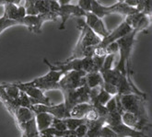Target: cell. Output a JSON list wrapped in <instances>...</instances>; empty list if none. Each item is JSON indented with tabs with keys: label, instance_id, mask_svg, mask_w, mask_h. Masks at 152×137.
<instances>
[{
	"label": "cell",
	"instance_id": "cell-32",
	"mask_svg": "<svg viewBox=\"0 0 152 137\" xmlns=\"http://www.w3.org/2000/svg\"><path fill=\"white\" fill-rule=\"evenodd\" d=\"M100 137H117V134H116L109 126L104 124L101 130Z\"/></svg>",
	"mask_w": 152,
	"mask_h": 137
},
{
	"label": "cell",
	"instance_id": "cell-28",
	"mask_svg": "<svg viewBox=\"0 0 152 137\" xmlns=\"http://www.w3.org/2000/svg\"><path fill=\"white\" fill-rule=\"evenodd\" d=\"M18 25H20V21L10 20L3 14L2 17H0V34L3 33L6 30L11 28V27Z\"/></svg>",
	"mask_w": 152,
	"mask_h": 137
},
{
	"label": "cell",
	"instance_id": "cell-29",
	"mask_svg": "<svg viewBox=\"0 0 152 137\" xmlns=\"http://www.w3.org/2000/svg\"><path fill=\"white\" fill-rule=\"evenodd\" d=\"M24 5L23 7H25L26 14L27 15H38L36 9H35V4L38 1V0H23Z\"/></svg>",
	"mask_w": 152,
	"mask_h": 137
},
{
	"label": "cell",
	"instance_id": "cell-13",
	"mask_svg": "<svg viewBox=\"0 0 152 137\" xmlns=\"http://www.w3.org/2000/svg\"><path fill=\"white\" fill-rule=\"evenodd\" d=\"M121 121L124 125L129 126L135 130L146 132L150 126L148 122V119H143L136 114L128 111L121 112Z\"/></svg>",
	"mask_w": 152,
	"mask_h": 137
},
{
	"label": "cell",
	"instance_id": "cell-3",
	"mask_svg": "<svg viewBox=\"0 0 152 137\" xmlns=\"http://www.w3.org/2000/svg\"><path fill=\"white\" fill-rule=\"evenodd\" d=\"M116 100L119 111H128L136 114L143 119H148V111H147V97L139 96L135 93L126 94L117 96L116 95Z\"/></svg>",
	"mask_w": 152,
	"mask_h": 137
},
{
	"label": "cell",
	"instance_id": "cell-21",
	"mask_svg": "<svg viewBox=\"0 0 152 137\" xmlns=\"http://www.w3.org/2000/svg\"><path fill=\"white\" fill-rule=\"evenodd\" d=\"M103 83V78L100 72H91L86 74L85 77V85L89 88L101 87Z\"/></svg>",
	"mask_w": 152,
	"mask_h": 137
},
{
	"label": "cell",
	"instance_id": "cell-38",
	"mask_svg": "<svg viewBox=\"0 0 152 137\" xmlns=\"http://www.w3.org/2000/svg\"><path fill=\"white\" fill-rule=\"evenodd\" d=\"M73 0H57V2L59 3L60 6H63V5H68L72 2Z\"/></svg>",
	"mask_w": 152,
	"mask_h": 137
},
{
	"label": "cell",
	"instance_id": "cell-40",
	"mask_svg": "<svg viewBox=\"0 0 152 137\" xmlns=\"http://www.w3.org/2000/svg\"><path fill=\"white\" fill-rule=\"evenodd\" d=\"M56 1H57V0H56Z\"/></svg>",
	"mask_w": 152,
	"mask_h": 137
},
{
	"label": "cell",
	"instance_id": "cell-22",
	"mask_svg": "<svg viewBox=\"0 0 152 137\" xmlns=\"http://www.w3.org/2000/svg\"><path fill=\"white\" fill-rule=\"evenodd\" d=\"M92 109V105L88 102L86 103H79L72 107L69 111V116L72 118L84 119L86 114Z\"/></svg>",
	"mask_w": 152,
	"mask_h": 137
},
{
	"label": "cell",
	"instance_id": "cell-7",
	"mask_svg": "<svg viewBox=\"0 0 152 137\" xmlns=\"http://www.w3.org/2000/svg\"><path fill=\"white\" fill-rule=\"evenodd\" d=\"M86 73L84 71H69L63 75L59 80V90L66 92L85 85Z\"/></svg>",
	"mask_w": 152,
	"mask_h": 137
},
{
	"label": "cell",
	"instance_id": "cell-26",
	"mask_svg": "<svg viewBox=\"0 0 152 137\" xmlns=\"http://www.w3.org/2000/svg\"><path fill=\"white\" fill-rule=\"evenodd\" d=\"M20 133L21 137H39V131L36 127L35 118L24 124Z\"/></svg>",
	"mask_w": 152,
	"mask_h": 137
},
{
	"label": "cell",
	"instance_id": "cell-39",
	"mask_svg": "<svg viewBox=\"0 0 152 137\" xmlns=\"http://www.w3.org/2000/svg\"><path fill=\"white\" fill-rule=\"evenodd\" d=\"M39 137H53V136L52 134H50V133L41 132V133H39Z\"/></svg>",
	"mask_w": 152,
	"mask_h": 137
},
{
	"label": "cell",
	"instance_id": "cell-11",
	"mask_svg": "<svg viewBox=\"0 0 152 137\" xmlns=\"http://www.w3.org/2000/svg\"><path fill=\"white\" fill-rule=\"evenodd\" d=\"M15 86H17L21 90L22 92H24L27 96H28L31 99V104H43V105H52L51 99L45 96L44 92L42 90L25 85L23 82H16L14 83Z\"/></svg>",
	"mask_w": 152,
	"mask_h": 137
},
{
	"label": "cell",
	"instance_id": "cell-4",
	"mask_svg": "<svg viewBox=\"0 0 152 137\" xmlns=\"http://www.w3.org/2000/svg\"><path fill=\"white\" fill-rule=\"evenodd\" d=\"M136 7H129L123 3H115L112 6H103L99 3L97 0H91V12L96 15L97 17L103 19L104 17L113 15V14H119L122 16L126 17L127 15L133 14L137 12Z\"/></svg>",
	"mask_w": 152,
	"mask_h": 137
},
{
	"label": "cell",
	"instance_id": "cell-9",
	"mask_svg": "<svg viewBox=\"0 0 152 137\" xmlns=\"http://www.w3.org/2000/svg\"><path fill=\"white\" fill-rule=\"evenodd\" d=\"M31 111L34 113H39V112H47L53 115L55 118L58 119H66L69 118V111L66 108L64 102L56 105H43V104H31Z\"/></svg>",
	"mask_w": 152,
	"mask_h": 137
},
{
	"label": "cell",
	"instance_id": "cell-35",
	"mask_svg": "<svg viewBox=\"0 0 152 137\" xmlns=\"http://www.w3.org/2000/svg\"><path fill=\"white\" fill-rule=\"evenodd\" d=\"M87 132H88V126H87V122H86V123L79 125L75 130L76 137H85L87 134Z\"/></svg>",
	"mask_w": 152,
	"mask_h": 137
},
{
	"label": "cell",
	"instance_id": "cell-23",
	"mask_svg": "<svg viewBox=\"0 0 152 137\" xmlns=\"http://www.w3.org/2000/svg\"><path fill=\"white\" fill-rule=\"evenodd\" d=\"M104 125V118H100L94 122H87L88 132L85 137H100V133Z\"/></svg>",
	"mask_w": 152,
	"mask_h": 137
},
{
	"label": "cell",
	"instance_id": "cell-12",
	"mask_svg": "<svg viewBox=\"0 0 152 137\" xmlns=\"http://www.w3.org/2000/svg\"><path fill=\"white\" fill-rule=\"evenodd\" d=\"M86 15V11L81 9L77 5H63L60 6L59 10L57 12L58 17L61 19V23L58 27L59 31H64L66 30V21L72 17H84Z\"/></svg>",
	"mask_w": 152,
	"mask_h": 137
},
{
	"label": "cell",
	"instance_id": "cell-17",
	"mask_svg": "<svg viewBox=\"0 0 152 137\" xmlns=\"http://www.w3.org/2000/svg\"><path fill=\"white\" fill-rule=\"evenodd\" d=\"M109 127L117 134V137H148L146 132L135 130L129 126L124 125L122 122L114 126H109Z\"/></svg>",
	"mask_w": 152,
	"mask_h": 137
},
{
	"label": "cell",
	"instance_id": "cell-25",
	"mask_svg": "<svg viewBox=\"0 0 152 137\" xmlns=\"http://www.w3.org/2000/svg\"><path fill=\"white\" fill-rule=\"evenodd\" d=\"M3 86L8 98H10L17 106H19V98L20 96V88L17 86H15L14 83H4Z\"/></svg>",
	"mask_w": 152,
	"mask_h": 137
},
{
	"label": "cell",
	"instance_id": "cell-31",
	"mask_svg": "<svg viewBox=\"0 0 152 137\" xmlns=\"http://www.w3.org/2000/svg\"><path fill=\"white\" fill-rule=\"evenodd\" d=\"M102 87L106 91L107 93H109L112 97L116 96V95L118 94L117 87H116L115 86H113V85H112V84H110V83H107V82H104L103 81Z\"/></svg>",
	"mask_w": 152,
	"mask_h": 137
},
{
	"label": "cell",
	"instance_id": "cell-16",
	"mask_svg": "<svg viewBox=\"0 0 152 137\" xmlns=\"http://www.w3.org/2000/svg\"><path fill=\"white\" fill-rule=\"evenodd\" d=\"M34 117H35V114L31 111V109L19 106L15 111L13 120L18 127V129L21 131L24 124L26 122L31 121L32 119H34Z\"/></svg>",
	"mask_w": 152,
	"mask_h": 137
},
{
	"label": "cell",
	"instance_id": "cell-20",
	"mask_svg": "<svg viewBox=\"0 0 152 137\" xmlns=\"http://www.w3.org/2000/svg\"><path fill=\"white\" fill-rule=\"evenodd\" d=\"M34 118H35V122H36V127L40 133L51 127L53 116L47 112H39L35 114Z\"/></svg>",
	"mask_w": 152,
	"mask_h": 137
},
{
	"label": "cell",
	"instance_id": "cell-10",
	"mask_svg": "<svg viewBox=\"0 0 152 137\" xmlns=\"http://www.w3.org/2000/svg\"><path fill=\"white\" fill-rule=\"evenodd\" d=\"M124 21L128 24V26L133 31H136L139 33L148 31V29L150 27L151 19L149 16L137 11L133 14L127 15Z\"/></svg>",
	"mask_w": 152,
	"mask_h": 137
},
{
	"label": "cell",
	"instance_id": "cell-30",
	"mask_svg": "<svg viewBox=\"0 0 152 137\" xmlns=\"http://www.w3.org/2000/svg\"><path fill=\"white\" fill-rule=\"evenodd\" d=\"M51 127L53 128V129L58 130V131H65L67 130L66 129V126L63 121V119H58V118H53V121H52V124Z\"/></svg>",
	"mask_w": 152,
	"mask_h": 137
},
{
	"label": "cell",
	"instance_id": "cell-18",
	"mask_svg": "<svg viewBox=\"0 0 152 137\" xmlns=\"http://www.w3.org/2000/svg\"><path fill=\"white\" fill-rule=\"evenodd\" d=\"M4 15L10 20L20 21V25H21V20L27 14H26L25 7L23 6L8 4L4 6Z\"/></svg>",
	"mask_w": 152,
	"mask_h": 137
},
{
	"label": "cell",
	"instance_id": "cell-19",
	"mask_svg": "<svg viewBox=\"0 0 152 137\" xmlns=\"http://www.w3.org/2000/svg\"><path fill=\"white\" fill-rule=\"evenodd\" d=\"M59 7L60 5L56 0H38L35 4V9L38 14L52 12L57 15Z\"/></svg>",
	"mask_w": 152,
	"mask_h": 137
},
{
	"label": "cell",
	"instance_id": "cell-14",
	"mask_svg": "<svg viewBox=\"0 0 152 137\" xmlns=\"http://www.w3.org/2000/svg\"><path fill=\"white\" fill-rule=\"evenodd\" d=\"M133 30L130 28V27L128 26V24L126 22V21H123L117 28H115L113 31H110L109 34L105 36L104 38L102 39L101 42L96 45L97 47H99V48H102L104 49L107 45L112 43V42H116L117 40L121 39L122 37H124V36H126V34H128L129 32H131Z\"/></svg>",
	"mask_w": 152,
	"mask_h": 137
},
{
	"label": "cell",
	"instance_id": "cell-5",
	"mask_svg": "<svg viewBox=\"0 0 152 137\" xmlns=\"http://www.w3.org/2000/svg\"><path fill=\"white\" fill-rule=\"evenodd\" d=\"M64 73L58 71L49 70L44 76H41L36 77L29 82H24V84L30 87H37L43 92L47 90H59L58 82L63 77Z\"/></svg>",
	"mask_w": 152,
	"mask_h": 137
},
{
	"label": "cell",
	"instance_id": "cell-15",
	"mask_svg": "<svg viewBox=\"0 0 152 137\" xmlns=\"http://www.w3.org/2000/svg\"><path fill=\"white\" fill-rule=\"evenodd\" d=\"M83 19H85L84 20H85L86 24L97 35H99L102 39L109 34L110 31L107 30L104 22L102 21V19H101V17H97L93 13L86 12V15H85V17H83Z\"/></svg>",
	"mask_w": 152,
	"mask_h": 137
},
{
	"label": "cell",
	"instance_id": "cell-8",
	"mask_svg": "<svg viewBox=\"0 0 152 137\" xmlns=\"http://www.w3.org/2000/svg\"><path fill=\"white\" fill-rule=\"evenodd\" d=\"M64 95V104L66 108L70 111L72 107L79 103H89V88L84 85L73 90L63 92Z\"/></svg>",
	"mask_w": 152,
	"mask_h": 137
},
{
	"label": "cell",
	"instance_id": "cell-24",
	"mask_svg": "<svg viewBox=\"0 0 152 137\" xmlns=\"http://www.w3.org/2000/svg\"><path fill=\"white\" fill-rule=\"evenodd\" d=\"M0 102H1L4 105V107L7 109V111H8V113H10V116L13 118L16 109L19 107V106H17L12 101V100L10 98H8V96L7 95L6 91H5V88H4L3 84L0 85Z\"/></svg>",
	"mask_w": 152,
	"mask_h": 137
},
{
	"label": "cell",
	"instance_id": "cell-36",
	"mask_svg": "<svg viewBox=\"0 0 152 137\" xmlns=\"http://www.w3.org/2000/svg\"><path fill=\"white\" fill-rule=\"evenodd\" d=\"M117 2L126 4L132 7H137V6L138 4V0H117Z\"/></svg>",
	"mask_w": 152,
	"mask_h": 137
},
{
	"label": "cell",
	"instance_id": "cell-37",
	"mask_svg": "<svg viewBox=\"0 0 152 137\" xmlns=\"http://www.w3.org/2000/svg\"><path fill=\"white\" fill-rule=\"evenodd\" d=\"M23 0H0V6H5L8 4H14V5H20Z\"/></svg>",
	"mask_w": 152,
	"mask_h": 137
},
{
	"label": "cell",
	"instance_id": "cell-34",
	"mask_svg": "<svg viewBox=\"0 0 152 137\" xmlns=\"http://www.w3.org/2000/svg\"><path fill=\"white\" fill-rule=\"evenodd\" d=\"M77 6L86 12H91V0H78Z\"/></svg>",
	"mask_w": 152,
	"mask_h": 137
},
{
	"label": "cell",
	"instance_id": "cell-27",
	"mask_svg": "<svg viewBox=\"0 0 152 137\" xmlns=\"http://www.w3.org/2000/svg\"><path fill=\"white\" fill-rule=\"evenodd\" d=\"M63 121L66 126V129L71 131H75L79 125L87 122L85 119H78V118H72V117L63 119Z\"/></svg>",
	"mask_w": 152,
	"mask_h": 137
},
{
	"label": "cell",
	"instance_id": "cell-6",
	"mask_svg": "<svg viewBox=\"0 0 152 137\" xmlns=\"http://www.w3.org/2000/svg\"><path fill=\"white\" fill-rule=\"evenodd\" d=\"M58 16L56 13H42L38 15H26L21 20V26H25L30 32L34 34L42 33V25L48 21H56Z\"/></svg>",
	"mask_w": 152,
	"mask_h": 137
},
{
	"label": "cell",
	"instance_id": "cell-33",
	"mask_svg": "<svg viewBox=\"0 0 152 137\" xmlns=\"http://www.w3.org/2000/svg\"><path fill=\"white\" fill-rule=\"evenodd\" d=\"M106 54H117L118 53V44L116 42H112L110 44H108L107 46L104 48Z\"/></svg>",
	"mask_w": 152,
	"mask_h": 137
},
{
	"label": "cell",
	"instance_id": "cell-2",
	"mask_svg": "<svg viewBox=\"0 0 152 137\" xmlns=\"http://www.w3.org/2000/svg\"><path fill=\"white\" fill-rule=\"evenodd\" d=\"M77 29L80 31V35L76 46L72 52L71 56L67 59H76L85 57V52L88 47H94L98 45L102 38L97 35L86 24L83 17H78L77 20Z\"/></svg>",
	"mask_w": 152,
	"mask_h": 137
},
{
	"label": "cell",
	"instance_id": "cell-1",
	"mask_svg": "<svg viewBox=\"0 0 152 137\" xmlns=\"http://www.w3.org/2000/svg\"><path fill=\"white\" fill-rule=\"evenodd\" d=\"M138 34L137 31H132L126 36H124L121 39L116 41L118 44V53H119V61L117 66L114 68L120 71L122 74L126 75L130 84L134 85L132 80V73L130 67V57L134 45L136 42L137 35Z\"/></svg>",
	"mask_w": 152,
	"mask_h": 137
}]
</instances>
